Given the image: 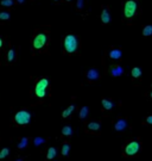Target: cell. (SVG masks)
I'll return each instance as SVG.
<instances>
[{
    "label": "cell",
    "mask_w": 152,
    "mask_h": 161,
    "mask_svg": "<svg viewBox=\"0 0 152 161\" xmlns=\"http://www.w3.org/2000/svg\"><path fill=\"white\" fill-rule=\"evenodd\" d=\"M78 38L76 37L75 35H67L64 37V42H63V47L64 50L69 54L75 53L76 50L78 49Z\"/></svg>",
    "instance_id": "cell-1"
},
{
    "label": "cell",
    "mask_w": 152,
    "mask_h": 161,
    "mask_svg": "<svg viewBox=\"0 0 152 161\" xmlns=\"http://www.w3.org/2000/svg\"><path fill=\"white\" fill-rule=\"evenodd\" d=\"M138 8V2L137 0H127L124 5V16L127 19H131L135 16Z\"/></svg>",
    "instance_id": "cell-2"
},
{
    "label": "cell",
    "mask_w": 152,
    "mask_h": 161,
    "mask_svg": "<svg viewBox=\"0 0 152 161\" xmlns=\"http://www.w3.org/2000/svg\"><path fill=\"white\" fill-rule=\"evenodd\" d=\"M49 87V80L46 78H43L38 81L35 86V96L38 98H43L46 96V91Z\"/></svg>",
    "instance_id": "cell-3"
},
{
    "label": "cell",
    "mask_w": 152,
    "mask_h": 161,
    "mask_svg": "<svg viewBox=\"0 0 152 161\" xmlns=\"http://www.w3.org/2000/svg\"><path fill=\"white\" fill-rule=\"evenodd\" d=\"M13 120L18 125H27L31 122V113L26 110H20L14 115Z\"/></svg>",
    "instance_id": "cell-4"
},
{
    "label": "cell",
    "mask_w": 152,
    "mask_h": 161,
    "mask_svg": "<svg viewBox=\"0 0 152 161\" xmlns=\"http://www.w3.org/2000/svg\"><path fill=\"white\" fill-rule=\"evenodd\" d=\"M140 149H141L140 142L138 141V140H133V141H130L126 144V147H125V154L127 156H134V155H137L140 152Z\"/></svg>",
    "instance_id": "cell-5"
},
{
    "label": "cell",
    "mask_w": 152,
    "mask_h": 161,
    "mask_svg": "<svg viewBox=\"0 0 152 161\" xmlns=\"http://www.w3.org/2000/svg\"><path fill=\"white\" fill-rule=\"evenodd\" d=\"M48 40H49L48 38V34H45V32H39V34H37L33 37V47H35V49H37V50L43 49L46 45Z\"/></svg>",
    "instance_id": "cell-6"
},
{
    "label": "cell",
    "mask_w": 152,
    "mask_h": 161,
    "mask_svg": "<svg viewBox=\"0 0 152 161\" xmlns=\"http://www.w3.org/2000/svg\"><path fill=\"white\" fill-rule=\"evenodd\" d=\"M127 126H128V122L126 121L125 118H119L118 121L115 122V124H114V129H115L116 131H119V133L126 130Z\"/></svg>",
    "instance_id": "cell-7"
},
{
    "label": "cell",
    "mask_w": 152,
    "mask_h": 161,
    "mask_svg": "<svg viewBox=\"0 0 152 161\" xmlns=\"http://www.w3.org/2000/svg\"><path fill=\"white\" fill-rule=\"evenodd\" d=\"M109 74L113 77V78H118V77H121L124 74V67L119 66V64H115L109 68Z\"/></svg>",
    "instance_id": "cell-8"
},
{
    "label": "cell",
    "mask_w": 152,
    "mask_h": 161,
    "mask_svg": "<svg viewBox=\"0 0 152 161\" xmlns=\"http://www.w3.org/2000/svg\"><path fill=\"white\" fill-rule=\"evenodd\" d=\"M87 79L89 81H95L97 80V79H100V73H99V71L96 69V68H90L88 72H87Z\"/></svg>",
    "instance_id": "cell-9"
},
{
    "label": "cell",
    "mask_w": 152,
    "mask_h": 161,
    "mask_svg": "<svg viewBox=\"0 0 152 161\" xmlns=\"http://www.w3.org/2000/svg\"><path fill=\"white\" fill-rule=\"evenodd\" d=\"M111 20H112V17H111V13H109L108 7H103V10L101 12V21L103 24H108Z\"/></svg>",
    "instance_id": "cell-10"
},
{
    "label": "cell",
    "mask_w": 152,
    "mask_h": 161,
    "mask_svg": "<svg viewBox=\"0 0 152 161\" xmlns=\"http://www.w3.org/2000/svg\"><path fill=\"white\" fill-rule=\"evenodd\" d=\"M122 56V51L121 49H118V48H113L109 50V58L113 59V60H120Z\"/></svg>",
    "instance_id": "cell-11"
},
{
    "label": "cell",
    "mask_w": 152,
    "mask_h": 161,
    "mask_svg": "<svg viewBox=\"0 0 152 161\" xmlns=\"http://www.w3.org/2000/svg\"><path fill=\"white\" fill-rule=\"evenodd\" d=\"M100 123L99 122H90V123H88L87 124V130H89V131H97L99 129H100Z\"/></svg>",
    "instance_id": "cell-12"
},
{
    "label": "cell",
    "mask_w": 152,
    "mask_h": 161,
    "mask_svg": "<svg viewBox=\"0 0 152 161\" xmlns=\"http://www.w3.org/2000/svg\"><path fill=\"white\" fill-rule=\"evenodd\" d=\"M88 115H89V107H88V106H83V107H81L80 113H78V117H80L81 120H84V118L88 117Z\"/></svg>",
    "instance_id": "cell-13"
},
{
    "label": "cell",
    "mask_w": 152,
    "mask_h": 161,
    "mask_svg": "<svg viewBox=\"0 0 152 161\" xmlns=\"http://www.w3.org/2000/svg\"><path fill=\"white\" fill-rule=\"evenodd\" d=\"M102 107L105 109V110H112L114 107V103L111 100H108V99H102Z\"/></svg>",
    "instance_id": "cell-14"
},
{
    "label": "cell",
    "mask_w": 152,
    "mask_h": 161,
    "mask_svg": "<svg viewBox=\"0 0 152 161\" xmlns=\"http://www.w3.org/2000/svg\"><path fill=\"white\" fill-rule=\"evenodd\" d=\"M56 155H57L56 149H55L54 147H50V148L48 149V153H46V159H48V160H52Z\"/></svg>",
    "instance_id": "cell-15"
},
{
    "label": "cell",
    "mask_w": 152,
    "mask_h": 161,
    "mask_svg": "<svg viewBox=\"0 0 152 161\" xmlns=\"http://www.w3.org/2000/svg\"><path fill=\"white\" fill-rule=\"evenodd\" d=\"M74 110H75V105H70L68 109H65V110L63 111V113H62L63 118H68V117L74 112Z\"/></svg>",
    "instance_id": "cell-16"
},
{
    "label": "cell",
    "mask_w": 152,
    "mask_h": 161,
    "mask_svg": "<svg viewBox=\"0 0 152 161\" xmlns=\"http://www.w3.org/2000/svg\"><path fill=\"white\" fill-rule=\"evenodd\" d=\"M131 74H132L133 78H140L141 77V74H143V71H141V68H139V67H134L132 68V71H131Z\"/></svg>",
    "instance_id": "cell-17"
},
{
    "label": "cell",
    "mask_w": 152,
    "mask_h": 161,
    "mask_svg": "<svg viewBox=\"0 0 152 161\" xmlns=\"http://www.w3.org/2000/svg\"><path fill=\"white\" fill-rule=\"evenodd\" d=\"M73 133H74V130H73L71 126H69V125H65V126L62 128V134H63L64 136H71Z\"/></svg>",
    "instance_id": "cell-18"
},
{
    "label": "cell",
    "mask_w": 152,
    "mask_h": 161,
    "mask_svg": "<svg viewBox=\"0 0 152 161\" xmlns=\"http://www.w3.org/2000/svg\"><path fill=\"white\" fill-rule=\"evenodd\" d=\"M69 150H70V144H69V142H64L63 146H62V155H63V156H68Z\"/></svg>",
    "instance_id": "cell-19"
},
{
    "label": "cell",
    "mask_w": 152,
    "mask_h": 161,
    "mask_svg": "<svg viewBox=\"0 0 152 161\" xmlns=\"http://www.w3.org/2000/svg\"><path fill=\"white\" fill-rule=\"evenodd\" d=\"M143 35L145 37H149V36H152V25H146L143 30Z\"/></svg>",
    "instance_id": "cell-20"
},
{
    "label": "cell",
    "mask_w": 152,
    "mask_h": 161,
    "mask_svg": "<svg viewBox=\"0 0 152 161\" xmlns=\"http://www.w3.org/2000/svg\"><path fill=\"white\" fill-rule=\"evenodd\" d=\"M27 144H29V139L27 137H23L20 142L18 143V148L19 149H23V148H25V147H27Z\"/></svg>",
    "instance_id": "cell-21"
},
{
    "label": "cell",
    "mask_w": 152,
    "mask_h": 161,
    "mask_svg": "<svg viewBox=\"0 0 152 161\" xmlns=\"http://www.w3.org/2000/svg\"><path fill=\"white\" fill-rule=\"evenodd\" d=\"M0 4H1V6H4V7H11V6H13L14 0H1Z\"/></svg>",
    "instance_id": "cell-22"
},
{
    "label": "cell",
    "mask_w": 152,
    "mask_h": 161,
    "mask_svg": "<svg viewBox=\"0 0 152 161\" xmlns=\"http://www.w3.org/2000/svg\"><path fill=\"white\" fill-rule=\"evenodd\" d=\"M44 143H45V139H43V137H35L33 139V144L36 147H39V146H42Z\"/></svg>",
    "instance_id": "cell-23"
},
{
    "label": "cell",
    "mask_w": 152,
    "mask_h": 161,
    "mask_svg": "<svg viewBox=\"0 0 152 161\" xmlns=\"http://www.w3.org/2000/svg\"><path fill=\"white\" fill-rule=\"evenodd\" d=\"M8 154H10V149H8V148H4V149H1V152H0V160L7 158Z\"/></svg>",
    "instance_id": "cell-24"
},
{
    "label": "cell",
    "mask_w": 152,
    "mask_h": 161,
    "mask_svg": "<svg viewBox=\"0 0 152 161\" xmlns=\"http://www.w3.org/2000/svg\"><path fill=\"white\" fill-rule=\"evenodd\" d=\"M14 58H16V51L13 49H10L8 53H7V60L11 62V61L14 60Z\"/></svg>",
    "instance_id": "cell-25"
},
{
    "label": "cell",
    "mask_w": 152,
    "mask_h": 161,
    "mask_svg": "<svg viewBox=\"0 0 152 161\" xmlns=\"http://www.w3.org/2000/svg\"><path fill=\"white\" fill-rule=\"evenodd\" d=\"M0 19L8 20L10 19V13H8V12H0Z\"/></svg>",
    "instance_id": "cell-26"
},
{
    "label": "cell",
    "mask_w": 152,
    "mask_h": 161,
    "mask_svg": "<svg viewBox=\"0 0 152 161\" xmlns=\"http://www.w3.org/2000/svg\"><path fill=\"white\" fill-rule=\"evenodd\" d=\"M83 6H84V0H77V4H76V8H77L78 11H81V10L83 8Z\"/></svg>",
    "instance_id": "cell-27"
},
{
    "label": "cell",
    "mask_w": 152,
    "mask_h": 161,
    "mask_svg": "<svg viewBox=\"0 0 152 161\" xmlns=\"http://www.w3.org/2000/svg\"><path fill=\"white\" fill-rule=\"evenodd\" d=\"M146 123H147V124H150V125H152V115L151 116H149V117H147V118H146Z\"/></svg>",
    "instance_id": "cell-28"
},
{
    "label": "cell",
    "mask_w": 152,
    "mask_h": 161,
    "mask_svg": "<svg viewBox=\"0 0 152 161\" xmlns=\"http://www.w3.org/2000/svg\"><path fill=\"white\" fill-rule=\"evenodd\" d=\"M17 1H18L19 4H23V2H24V1H25V0H17Z\"/></svg>",
    "instance_id": "cell-29"
},
{
    "label": "cell",
    "mask_w": 152,
    "mask_h": 161,
    "mask_svg": "<svg viewBox=\"0 0 152 161\" xmlns=\"http://www.w3.org/2000/svg\"><path fill=\"white\" fill-rule=\"evenodd\" d=\"M1 47H2V40L0 38V48H1Z\"/></svg>",
    "instance_id": "cell-30"
},
{
    "label": "cell",
    "mask_w": 152,
    "mask_h": 161,
    "mask_svg": "<svg viewBox=\"0 0 152 161\" xmlns=\"http://www.w3.org/2000/svg\"><path fill=\"white\" fill-rule=\"evenodd\" d=\"M17 161H24V160H21V159H18V160H17Z\"/></svg>",
    "instance_id": "cell-31"
},
{
    "label": "cell",
    "mask_w": 152,
    "mask_h": 161,
    "mask_svg": "<svg viewBox=\"0 0 152 161\" xmlns=\"http://www.w3.org/2000/svg\"><path fill=\"white\" fill-rule=\"evenodd\" d=\"M54 1H56V2H57V1H59V0H54Z\"/></svg>",
    "instance_id": "cell-32"
},
{
    "label": "cell",
    "mask_w": 152,
    "mask_h": 161,
    "mask_svg": "<svg viewBox=\"0 0 152 161\" xmlns=\"http://www.w3.org/2000/svg\"><path fill=\"white\" fill-rule=\"evenodd\" d=\"M65 1H71V0H65Z\"/></svg>",
    "instance_id": "cell-33"
},
{
    "label": "cell",
    "mask_w": 152,
    "mask_h": 161,
    "mask_svg": "<svg viewBox=\"0 0 152 161\" xmlns=\"http://www.w3.org/2000/svg\"><path fill=\"white\" fill-rule=\"evenodd\" d=\"M151 98H152V92H151Z\"/></svg>",
    "instance_id": "cell-34"
}]
</instances>
